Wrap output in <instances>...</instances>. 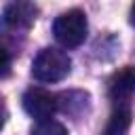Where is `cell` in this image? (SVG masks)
I'll return each instance as SVG.
<instances>
[{"label":"cell","instance_id":"277c9868","mask_svg":"<svg viewBox=\"0 0 135 135\" xmlns=\"http://www.w3.org/2000/svg\"><path fill=\"white\" fill-rule=\"evenodd\" d=\"M108 93L114 101H124L135 93V68L127 65L122 70H118L112 78H110V86Z\"/></svg>","mask_w":135,"mask_h":135},{"label":"cell","instance_id":"ba28073f","mask_svg":"<svg viewBox=\"0 0 135 135\" xmlns=\"http://www.w3.org/2000/svg\"><path fill=\"white\" fill-rule=\"evenodd\" d=\"M8 72H11V57H8L6 49L0 46V78L8 76Z\"/></svg>","mask_w":135,"mask_h":135},{"label":"cell","instance_id":"9c48e42d","mask_svg":"<svg viewBox=\"0 0 135 135\" xmlns=\"http://www.w3.org/2000/svg\"><path fill=\"white\" fill-rule=\"evenodd\" d=\"M6 116H8V112H6V101H4V97L0 95V129L4 127V122H6Z\"/></svg>","mask_w":135,"mask_h":135},{"label":"cell","instance_id":"30bf717a","mask_svg":"<svg viewBox=\"0 0 135 135\" xmlns=\"http://www.w3.org/2000/svg\"><path fill=\"white\" fill-rule=\"evenodd\" d=\"M131 23H133V25H135V4H133V6H131Z\"/></svg>","mask_w":135,"mask_h":135},{"label":"cell","instance_id":"7a4b0ae2","mask_svg":"<svg viewBox=\"0 0 135 135\" xmlns=\"http://www.w3.org/2000/svg\"><path fill=\"white\" fill-rule=\"evenodd\" d=\"M86 32H89V23H86V15L78 8H72L68 13H61L55 23H53V34L57 38V42L63 49H76L86 40Z\"/></svg>","mask_w":135,"mask_h":135},{"label":"cell","instance_id":"8992f818","mask_svg":"<svg viewBox=\"0 0 135 135\" xmlns=\"http://www.w3.org/2000/svg\"><path fill=\"white\" fill-rule=\"evenodd\" d=\"M129 127H131V110L129 108H118L112 114L103 135H127Z\"/></svg>","mask_w":135,"mask_h":135},{"label":"cell","instance_id":"52a82bcc","mask_svg":"<svg viewBox=\"0 0 135 135\" xmlns=\"http://www.w3.org/2000/svg\"><path fill=\"white\" fill-rule=\"evenodd\" d=\"M32 135H68V131L63 124L55 120H44V122H36V127L32 129Z\"/></svg>","mask_w":135,"mask_h":135},{"label":"cell","instance_id":"5b68a950","mask_svg":"<svg viewBox=\"0 0 135 135\" xmlns=\"http://www.w3.org/2000/svg\"><path fill=\"white\" fill-rule=\"evenodd\" d=\"M36 8L32 4H11L4 11V23L6 25H30L36 17Z\"/></svg>","mask_w":135,"mask_h":135},{"label":"cell","instance_id":"3957f363","mask_svg":"<svg viewBox=\"0 0 135 135\" xmlns=\"http://www.w3.org/2000/svg\"><path fill=\"white\" fill-rule=\"evenodd\" d=\"M23 108L36 122H44L57 112V97L44 89H30L23 95Z\"/></svg>","mask_w":135,"mask_h":135},{"label":"cell","instance_id":"6da1fadb","mask_svg":"<svg viewBox=\"0 0 135 135\" xmlns=\"http://www.w3.org/2000/svg\"><path fill=\"white\" fill-rule=\"evenodd\" d=\"M72 70V59L61 49H42L32 61V76L40 82H59Z\"/></svg>","mask_w":135,"mask_h":135}]
</instances>
